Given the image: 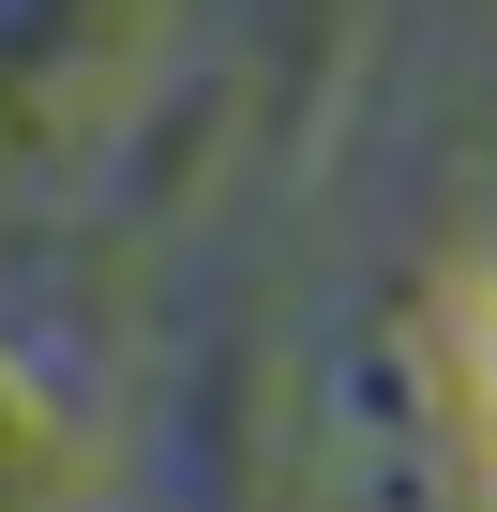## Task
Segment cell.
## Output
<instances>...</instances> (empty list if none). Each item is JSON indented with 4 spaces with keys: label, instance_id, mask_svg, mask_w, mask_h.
<instances>
[{
    "label": "cell",
    "instance_id": "1",
    "mask_svg": "<svg viewBox=\"0 0 497 512\" xmlns=\"http://www.w3.org/2000/svg\"><path fill=\"white\" fill-rule=\"evenodd\" d=\"M482 407H497V302H482Z\"/></svg>",
    "mask_w": 497,
    "mask_h": 512
}]
</instances>
